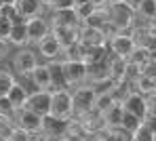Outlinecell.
Segmentation results:
<instances>
[{
    "instance_id": "obj_15",
    "label": "cell",
    "mask_w": 156,
    "mask_h": 141,
    "mask_svg": "<svg viewBox=\"0 0 156 141\" xmlns=\"http://www.w3.org/2000/svg\"><path fill=\"white\" fill-rule=\"evenodd\" d=\"M78 28H55L51 32L53 36L59 40V44H61V49L66 51V49H70V46H74L78 42Z\"/></svg>"
},
{
    "instance_id": "obj_4",
    "label": "cell",
    "mask_w": 156,
    "mask_h": 141,
    "mask_svg": "<svg viewBox=\"0 0 156 141\" xmlns=\"http://www.w3.org/2000/svg\"><path fill=\"white\" fill-rule=\"evenodd\" d=\"M61 76L66 84H80L87 78V63L84 61H63L61 63Z\"/></svg>"
},
{
    "instance_id": "obj_41",
    "label": "cell",
    "mask_w": 156,
    "mask_h": 141,
    "mask_svg": "<svg viewBox=\"0 0 156 141\" xmlns=\"http://www.w3.org/2000/svg\"><path fill=\"white\" fill-rule=\"evenodd\" d=\"M150 26H152V29H154V32H156V15H154V19L150 21Z\"/></svg>"
},
{
    "instance_id": "obj_23",
    "label": "cell",
    "mask_w": 156,
    "mask_h": 141,
    "mask_svg": "<svg viewBox=\"0 0 156 141\" xmlns=\"http://www.w3.org/2000/svg\"><path fill=\"white\" fill-rule=\"evenodd\" d=\"M137 15H141L146 21H152L156 15V0H144L139 6H137V11H135Z\"/></svg>"
},
{
    "instance_id": "obj_14",
    "label": "cell",
    "mask_w": 156,
    "mask_h": 141,
    "mask_svg": "<svg viewBox=\"0 0 156 141\" xmlns=\"http://www.w3.org/2000/svg\"><path fill=\"white\" fill-rule=\"evenodd\" d=\"M30 78H32V82H34V86H36V91H49V88L53 86L51 65H38Z\"/></svg>"
},
{
    "instance_id": "obj_19",
    "label": "cell",
    "mask_w": 156,
    "mask_h": 141,
    "mask_svg": "<svg viewBox=\"0 0 156 141\" xmlns=\"http://www.w3.org/2000/svg\"><path fill=\"white\" fill-rule=\"evenodd\" d=\"M6 97H9V101L13 103V108H15V110H23V108H26V103H27L30 93H27L21 84H17V82H15L13 88H11V93H9Z\"/></svg>"
},
{
    "instance_id": "obj_12",
    "label": "cell",
    "mask_w": 156,
    "mask_h": 141,
    "mask_svg": "<svg viewBox=\"0 0 156 141\" xmlns=\"http://www.w3.org/2000/svg\"><path fill=\"white\" fill-rule=\"evenodd\" d=\"M17 126H21L30 135H38V133H42V116L30 112V110H21L19 120H17Z\"/></svg>"
},
{
    "instance_id": "obj_27",
    "label": "cell",
    "mask_w": 156,
    "mask_h": 141,
    "mask_svg": "<svg viewBox=\"0 0 156 141\" xmlns=\"http://www.w3.org/2000/svg\"><path fill=\"white\" fill-rule=\"evenodd\" d=\"M15 84V78L9 72H0V97H6Z\"/></svg>"
},
{
    "instance_id": "obj_39",
    "label": "cell",
    "mask_w": 156,
    "mask_h": 141,
    "mask_svg": "<svg viewBox=\"0 0 156 141\" xmlns=\"http://www.w3.org/2000/svg\"><path fill=\"white\" fill-rule=\"evenodd\" d=\"M74 2V6H80V4H87V2H91V0H72Z\"/></svg>"
},
{
    "instance_id": "obj_18",
    "label": "cell",
    "mask_w": 156,
    "mask_h": 141,
    "mask_svg": "<svg viewBox=\"0 0 156 141\" xmlns=\"http://www.w3.org/2000/svg\"><path fill=\"white\" fill-rule=\"evenodd\" d=\"M122 103H114L112 108H108L104 112V122L105 129H120V122H122Z\"/></svg>"
},
{
    "instance_id": "obj_29",
    "label": "cell",
    "mask_w": 156,
    "mask_h": 141,
    "mask_svg": "<svg viewBox=\"0 0 156 141\" xmlns=\"http://www.w3.org/2000/svg\"><path fill=\"white\" fill-rule=\"evenodd\" d=\"M13 114H15V108H13V103L9 101V97H0V116L13 118Z\"/></svg>"
},
{
    "instance_id": "obj_8",
    "label": "cell",
    "mask_w": 156,
    "mask_h": 141,
    "mask_svg": "<svg viewBox=\"0 0 156 141\" xmlns=\"http://www.w3.org/2000/svg\"><path fill=\"white\" fill-rule=\"evenodd\" d=\"M122 110L133 114V116H137L139 120H146L148 118V99L141 93H131L129 97L122 101Z\"/></svg>"
},
{
    "instance_id": "obj_20",
    "label": "cell",
    "mask_w": 156,
    "mask_h": 141,
    "mask_svg": "<svg viewBox=\"0 0 156 141\" xmlns=\"http://www.w3.org/2000/svg\"><path fill=\"white\" fill-rule=\"evenodd\" d=\"M9 42H13V44H17V46L30 44V40H27V28H26V21H17V23H13L11 36H9Z\"/></svg>"
},
{
    "instance_id": "obj_21",
    "label": "cell",
    "mask_w": 156,
    "mask_h": 141,
    "mask_svg": "<svg viewBox=\"0 0 156 141\" xmlns=\"http://www.w3.org/2000/svg\"><path fill=\"white\" fill-rule=\"evenodd\" d=\"M137 86H139V93L144 95V97H148V95H152L156 93V76H150V74H141L137 80Z\"/></svg>"
},
{
    "instance_id": "obj_24",
    "label": "cell",
    "mask_w": 156,
    "mask_h": 141,
    "mask_svg": "<svg viewBox=\"0 0 156 141\" xmlns=\"http://www.w3.org/2000/svg\"><path fill=\"white\" fill-rule=\"evenodd\" d=\"M104 141H131V135L122 129H105Z\"/></svg>"
},
{
    "instance_id": "obj_33",
    "label": "cell",
    "mask_w": 156,
    "mask_h": 141,
    "mask_svg": "<svg viewBox=\"0 0 156 141\" xmlns=\"http://www.w3.org/2000/svg\"><path fill=\"white\" fill-rule=\"evenodd\" d=\"M146 99H148V114L150 116H156V93L148 95Z\"/></svg>"
},
{
    "instance_id": "obj_40",
    "label": "cell",
    "mask_w": 156,
    "mask_h": 141,
    "mask_svg": "<svg viewBox=\"0 0 156 141\" xmlns=\"http://www.w3.org/2000/svg\"><path fill=\"white\" fill-rule=\"evenodd\" d=\"M125 0H108V4H122Z\"/></svg>"
},
{
    "instance_id": "obj_44",
    "label": "cell",
    "mask_w": 156,
    "mask_h": 141,
    "mask_svg": "<svg viewBox=\"0 0 156 141\" xmlns=\"http://www.w3.org/2000/svg\"><path fill=\"white\" fill-rule=\"evenodd\" d=\"M154 141H156V131H154Z\"/></svg>"
},
{
    "instance_id": "obj_32",
    "label": "cell",
    "mask_w": 156,
    "mask_h": 141,
    "mask_svg": "<svg viewBox=\"0 0 156 141\" xmlns=\"http://www.w3.org/2000/svg\"><path fill=\"white\" fill-rule=\"evenodd\" d=\"M51 9L53 11H70V9H74V2L72 0H55Z\"/></svg>"
},
{
    "instance_id": "obj_35",
    "label": "cell",
    "mask_w": 156,
    "mask_h": 141,
    "mask_svg": "<svg viewBox=\"0 0 156 141\" xmlns=\"http://www.w3.org/2000/svg\"><path fill=\"white\" fill-rule=\"evenodd\" d=\"M141 2H144V0H125V4H127V6H131L133 11H137V6H139Z\"/></svg>"
},
{
    "instance_id": "obj_26",
    "label": "cell",
    "mask_w": 156,
    "mask_h": 141,
    "mask_svg": "<svg viewBox=\"0 0 156 141\" xmlns=\"http://www.w3.org/2000/svg\"><path fill=\"white\" fill-rule=\"evenodd\" d=\"M97 9L91 4V2H87V4H80V6H74V13H76V17H78V23H84L93 13H95Z\"/></svg>"
},
{
    "instance_id": "obj_10",
    "label": "cell",
    "mask_w": 156,
    "mask_h": 141,
    "mask_svg": "<svg viewBox=\"0 0 156 141\" xmlns=\"http://www.w3.org/2000/svg\"><path fill=\"white\" fill-rule=\"evenodd\" d=\"M26 28H27V40L30 42H36V44L51 34V26L42 17H34V19L26 21Z\"/></svg>"
},
{
    "instance_id": "obj_42",
    "label": "cell",
    "mask_w": 156,
    "mask_h": 141,
    "mask_svg": "<svg viewBox=\"0 0 156 141\" xmlns=\"http://www.w3.org/2000/svg\"><path fill=\"white\" fill-rule=\"evenodd\" d=\"M2 6H4V0H0V9H2Z\"/></svg>"
},
{
    "instance_id": "obj_9",
    "label": "cell",
    "mask_w": 156,
    "mask_h": 141,
    "mask_svg": "<svg viewBox=\"0 0 156 141\" xmlns=\"http://www.w3.org/2000/svg\"><path fill=\"white\" fill-rule=\"evenodd\" d=\"M78 40L84 46H93V49H104V44L108 42V38L104 36L101 28H91V26H82L80 28Z\"/></svg>"
},
{
    "instance_id": "obj_17",
    "label": "cell",
    "mask_w": 156,
    "mask_h": 141,
    "mask_svg": "<svg viewBox=\"0 0 156 141\" xmlns=\"http://www.w3.org/2000/svg\"><path fill=\"white\" fill-rule=\"evenodd\" d=\"M78 17L74 9L70 11H53V29L55 28H76Z\"/></svg>"
},
{
    "instance_id": "obj_45",
    "label": "cell",
    "mask_w": 156,
    "mask_h": 141,
    "mask_svg": "<svg viewBox=\"0 0 156 141\" xmlns=\"http://www.w3.org/2000/svg\"><path fill=\"white\" fill-rule=\"evenodd\" d=\"M131 141H135V139H133V137H131Z\"/></svg>"
},
{
    "instance_id": "obj_30",
    "label": "cell",
    "mask_w": 156,
    "mask_h": 141,
    "mask_svg": "<svg viewBox=\"0 0 156 141\" xmlns=\"http://www.w3.org/2000/svg\"><path fill=\"white\" fill-rule=\"evenodd\" d=\"M11 29H13V21L0 17V40L9 42V36H11Z\"/></svg>"
},
{
    "instance_id": "obj_2",
    "label": "cell",
    "mask_w": 156,
    "mask_h": 141,
    "mask_svg": "<svg viewBox=\"0 0 156 141\" xmlns=\"http://www.w3.org/2000/svg\"><path fill=\"white\" fill-rule=\"evenodd\" d=\"M59 120H72L74 118V108H72V93L66 88H55L51 93V114Z\"/></svg>"
},
{
    "instance_id": "obj_13",
    "label": "cell",
    "mask_w": 156,
    "mask_h": 141,
    "mask_svg": "<svg viewBox=\"0 0 156 141\" xmlns=\"http://www.w3.org/2000/svg\"><path fill=\"white\" fill-rule=\"evenodd\" d=\"M68 122L70 120H59L55 116H44L42 118V135L47 137H63L68 133Z\"/></svg>"
},
{
    "instance_id": "obj_46",
    "label": "cell",
    "mask_w": 156,
    "mask_h": 141,
    "mask_svg": "<svg viewBox=\"0 0 156 141\" xmlns=\"http://www.w3.org/2000/svg\"><path fill=\"white\" fill-rule=\"evenodd\" d=\"M6 141H9V139H6Z\"/></svg>"
},
{
    "instance_id": "obj_5",
    "label": "cell",
    "mask_w": 156,
    "mask_h": 141,
    "mask_svg": "<svg viewBox=\"0 0 156 141\" xmlns=\"http://www.w3.org/2000/svg\"><path fill=\"white\" fill-rule=\"evenodd\" d=\"M23 110L38 114V116H49L51 114V93L49 91H36V93H30L27 97V103Z\"/></svg>"
},
{
    "instance_id": "obj_6",
    "label": "cell",
    "mask_w": 156,
    "mask_h": 141,
    "mask_svg": "<svg viewBox=\"0 0 156 141\" xmlns=\"http://www.w3.org/2000/svg\"><path fill=\"white\" fill-rule=\"evenodd\" d=\"M108 42H110V49H112L114 57L129 59L131 53L135 51V42H133L131 34H125V32H118V34H114V36L108 40Z\"/></svg>"
},
{
    "instance_id": "obj_11",
    "label": "cell",
    "mask_w": 156,
    "mask_h": 141,
    "mask_svg": "<svg viewBox=\"0 0 156 141\" xmlns=\"http://www.w3.org/2000/svg\"><path fill=\"white\" fill-rule=\"evenodd\" d=\"M15 11H17V17L30 21L34 17H40V11H42V4L40 0H15Z\"/></svg>"
},
{
    "instance_id": "obj_38",
    "label": "cell",
    "mask_w": 156,
    "mask_h": 141,
    "mask_svg": "<svg viewBox=\"0 0 156 141\" xmlns=\"http://www.w3.org/2000/svg\"><path fill=\"white\" fill-rule=\"evenodd\" d=\"M4 53H6V42H4V40H0V57L4 55Z\"/></svg>"
},
{
    "instance_id": "obj_34",
    "label": "cell",
    "mask_w": 156,
    "mask_h": 141,
    "mask_svg": "<svg viewBox=\"0 0 156 141\" xmlns=\"http://www.w3.org/2000/svg\"><path fill=\"white\" fill-rule=\"evenodd\" d=\"M144 124H146V126L154 133V131H156V116H150V114H148V118L144 120Z\"/></svg>"
},
{
    "instance_id": "obj_3",
    "label": "cell",
    "mask_w": 156,
    "mask_h": 141,
    "mask_svg": "<svg viewBox=\"0 0 156 141\" xmlns=\"http://www.w3.org/2000/svg\"><path fill=\"white\" fill-rule=\"evenodd\" d=\"M133 19H135V11L122 4H108V21L116 28V32L133 28Z\"/></svg>"
},
{
    "instance_id": "obj_7",
    "label": "cell",
    "mask_w": 156,
    "mask_h": 141,
    "mask_svg": "<svg viewBox=\"0 0 156 141\" xmlns=\"http://www.w3.org/2000/svg\"><path fill=\"white\" fill-rule=\"evenodd\" d=\"M13 65H15V70L21 74V76H32L34 74V70L38 67V59H36V53L34 51H30V49H21L17 55L13 57Z\"/></svg>"
},
{
    "instance_id": "obj_1",
    "label": "cell",
    "mask_w": 156,
    "mask_h": 141,
    "mask_svg": "<svg viewBox=\"0 0 156 141\" xmlns=\"http://www.w3.org/2000/svg\"><path fill=\"white\" fill-rule=\"evenodd\" d=\"M95 101H97V91L95 86H80L72 93V108H74V116L84 118L87 114L95 110Z\"/></svg>"
},
{
    "instance_id": "obj_31",
    "label": "cell",
    "mask_w": 156,
    "mask_h": 141,
    "mask_svg": "<svg viewBox=\"0 0 156 141\" xmlns=\"http://www.w3.org/2000/svg\"><path fill=\"white\" fill-rule=\"evenodd\" d=\"M30 133L27 131H23L21 126H15V131H13V135H11V139L9 141H30Z\"/></svg>"
},
{
    "instance_id": "obj_43",
    "label": "cell",
    "mask_w": 156,
    "mask_h": 141,
    "mask_svg": "<svg viewBox=\"0 0 156 141\" xmlns=\"http://www.w3.org/2000/svg\"><path fill=\"white\" fill-rule=\"evenodd\" d=\"M4 2H9V4H13V2H15V0H4Z\"/></svg>"
},
{
    "instance_id": "obj_37",
    "label": "cell",
    "mask_w": 156,
    "mask_h": 141,
    "mask_svg": "<svg viewBox=\"0 0 156 141\" xmlns=\"http://www.w3.org/2000/svg\"><path fill=\"white\" fill-rule=\"evenodd\" d=\"M91 4H93L95 9H101L104 4H108V0H91Z\"/></svg>"
},
{
    "instance_id": "obj_16",
    "label": "cell",
    "mask_w": 156,
    "mask_h": 141,
    "mask_svg": "<svg viewBox=\"0 0 156 141\" xmlns=\"http://www.w3.org/2000/svg\"><path fill=\"white\" fill-rule=\"evenodd\" d=\"M38 51H40V55L47 57V59H55V57L59 55L63 49H61L59 40H57L53 34H49L47 38H42V40L38 42Z\"/></svg>"
},
{
    "instance_id": "obj_25",
    "label": "cell",
    "mask_w": 156,
    "mask_h": 141,
    "mask_svg": "<svg viewBox=\"0 0 156 141\" xmlns=\"http://www.w3.org/2000/svg\"><path fill=\"white\" fill-rule=\"evenodd\" d=\"M15 126H17V124L13 122V118H4V116H0V139H2V141L11 139Z\"/></svg>"
},
{
    "instance_id": "obj_22",
    "label": "cell",
    "mask_w": 156,
    "mask_h": 141,
    "mask_svg": "<svg viewBox=\"0 0 156 141\" xmlns=\"http://www.w3.org/2000/svg\"><path fill=\"white\" fill-rule=\"evenodd\" d=\"M141 124H144V120H139L137 116H133V114H129V112L122 114V122H120V129H122V131H127L131 137H133V133H135V131H137V129H139Z\"/></svg>"
},
{
    "instance_id": "obj_28",
    "label": "cell",
    "mask_w": 156,
    "mask_h": 141,
    "mask_svg": "<svg viewBox=\"0 0 156 141\" xmlns=\"http://www.w3.org/2000/svg\"><path fill=\"white\" fill-rule=\"evenodd\" d=\"M133 139L135 141H154V133H152L146 124H141V126L133 133Z\"/></svg>"
},
{
    "instance_id": "obj_36",
    "label": "cell",
    "mask_w": 156,
    "mask_h": 141,
    "mask_svg": "<svg viewBox=\"0 0 156 141\" xmlns=\"http://www.w3.org/2000/svg\"><path fill=\"white\" fill-rule=\"evenodd\" d=\"M30 141H49V137H47V135H42V133H38V135H32Z\"/></svg>"
}]
</instances>
